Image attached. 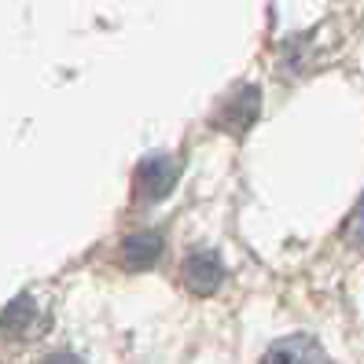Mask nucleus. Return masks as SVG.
Masks as SVG:
<instances>
[{
    "mask_svg": "<svg viewBox=\"0 0 364 364\" xmlns=\"http://www.w3.org/2000/svg\"><path fill=\"white\" fill-rule=\"evenodd\" d=\"M140 188H144V196H166L169 188H173V162L169 159H151V162H144L140 169Z\"/></svg>",
    "mask_w": 364,
    "mask_h": 364,
    "instance_id": "obj_5",
    "label": "nucleus"
},
{
    "mask_svg": "<svg viewBox=\"0 0 364 364\" xmlns=\"http://www.w3.org/2000/svg\"><path fill=\"white\" fill-rule=\"evenodd\" d=\"M37 320V306L33 298H15V302L4 309V316H0V338H23Z\"/></svg>",
    "mask_w": 364,
    "mask_h": 364,
    "instance_id": "obj_4",
    "label": "nucleus"
},
{
    "mask_svg": "<svg viewBox=\"0 0 364 364\" xmlns=\"http://www.w3.org/2000/svg\"><path fill=\"white\" fill-rule=\"evenodd\" d=\"M225 280V265L218 254H210V250H196V254H188V262H184V284L191 294H213L221 287Z\"/></svg>",
    "mask_w": 364,
    "mask_h": 364,
    "instance_id": "obj_1",
    "label": "nucleus"
},
{
    "mask_svg": "<svg viewBox=\"0 0 364 364\" xmlns=\"http://www.w3.org/2000/svg\"><path fill=\"white\" fill-rule=\"evenodd\" d=\"M41 364H85L81 357H74V353H48Z\"/></svg>",
    "mask_w": 364,
    "mask_h": 364,
    "instance_id": "obj_6",
    "label": "nucleus"
},
{
    "mask_svg": "<svg viewBox=\"0 0 364 364\" xmlns=\"http://www.w3.org/2000/svg\"><path fill=\"white\" fill-rule=\"evenodd\" d=\"M262 364H328V360L309 335H291V338L276 342Z\"/></svg>",
    "mask_w": 364,
    "mask_h": 364,
    "instance_id": "obj_2",
    "label": "nucleus"
},
{
    "mask_svg": "<svg viewBox=\"0 0 364 364\" xmlns=\"http://www.w3.org/2000/svg\"><path fill=\"white\" fill-rule=\"evenodd\" d=\"M159 254H162V235L159 232H140V235H129V240H125L122 262H125V269L140 272L147 265H155Z\"/></svg>",
    "mask_w": 364,
    "mask_h": 364,
    "instance_id": "obj_3",
    "label": "nucleus"
}]
</instances>
